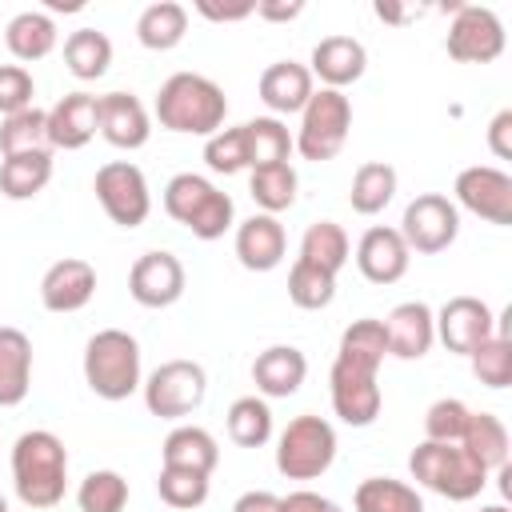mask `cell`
<instances>
[{
	"mask_svg": "<svg viewBox=\"0 0 512 512\" xmlns=\"http://www.w3.org/2000/svg\"><path fill=\"white\" fill-rule=\"evenodd\" d=\"M300 12H304L300 0H292V4H272V0L256 4V16H260V20H296Z\"/></svg>",
	"mask_w": 512,
	"mask_h": 512,
	"instance_id": "816d5d0a",
	"label": "cell"
},
{
	"mask_svg": "<svg viewBox=\"0 0 512 512\" xmlns=\"http://www.w3.org/2000/svg\"><path fill=\"white\" fill-rule=\"evenodd\" d=\"M444 48L460 64H492L504 52V24H500V16L492 8L456 4L448 36H444Z\"/></svg>",
	"mask_w": 512,
	"mask_h": 512,
	"instance_id": "30bf717a",
	"label": "cell"
},
{
	"mask_svg": "<svg viewBox=\"0 0 512 512\" xmlns=\"http://www.w3.org/2000/svg\"><path fill=\"white\" fill-rule=\"evenodd\" d=\"M156 492L168 508H200L208 500V476L188 472V468H160Z\"/></svg>",
	"mask_w": 512,
	"mask_h": 512,
	"instance_id": "ee69618b",
	"label": "cell"
},
{
	"mask_svg": "<svg viewBox=\"0 0 512 512\" xmlns=\"http://www.w3.org/2000/svg\"><path fill=\"white\" fill-rule=\"evenodd\" d=\"M488 148L496 160H512V108L496 112L488 124Z\"/></svg>",
	"mask_w": 512,
	"mask_h": 512,
	"instance_id": "c3c4849f",
	"label": "cell"
},
{
	"mask_svg": "<svg viewBox=\"0 0 512 512\" xmlns=\"http://www.w3.org/2000/svg\"><path fill=\"white\" fill-rule=\"evenodd\" d=\"M4 40H8V52H12L16 60L32 64V60L52 56V48H56V24H52L48 12H32V8H28V12H20V16L8 20Z\"/></svg>",
	"mask_w": 512,
	"mask_h": 512,
	"instance_id": "4dcf8cb0",
	"label": "cell"
},
{
	"mask_svg": "<svg viewBox=\"0 0 512 512\" xmlns=\"http://www.w3.org/2000/svg\"><path fill=\"white\" fill-rule=\"evenodd\" d=\"M164 212L184 224L196 240H220L232 228V196L196 172H180L164 184Z\"/></svg>",
	"mask_w": 512,
	"mask_h": 512,
	"instance_id": "3957f363",
	"label": "cell"
},
{
	"mask_svg": "<svg viewBox=\"0 0 512 512\" xmlns=\"http://www.w3.org/2000/svg\"><path fill=\"white\" fill-rule=\"evenodd\" d=\"M12 484L20 504L56 508L68 488V448L56 432L32 428L12 444Z\"/></svg>",
	"mask_w": 512,
	"mask_h": 512,
	"instance_id": "6da1fadb",
	"label": "cell"
},
{
	"mask_svg": "<svg viewBox=\"0 0 512 512\" xmlns=\"http://www.w3.org/2000/svg\"><path fill=\"white\" fill-rule=\"evenodd\" d=\"M384 356H388V332H384V320L364 316V320H352V324L344 328V336H340V352H336L340 364H352V368H360V372H376V368L384 364Z\"/></svg>",
	"mask_w": 512,
	"mask_h": 512,
	"instance_id": "83f0119b",
	"label": "cell"
},
{
	"mask_svg": "<svg viewBox=\"0 0 512 512\" xmlns=\"http://www.w3.org/2000/svg\"><path fill=\"white\" fill-rule=\"evenodd\" d=\"M396 232L404 236L408 252L436 256V252H444V248L456 240V232H460V212H456V204H452L448 196L424 192V196H416V200L404 208V220H400Z\"/></svg>",
	"mask_w": 512,
	"mask_h": 512,
	"instance_id": "8fae6325",
	"label": "cell"
},
{
	"mask_svg": "<svg viewBox=\"0 0 512 512\" xmlns=\"http://www.w3.org/2000/svg\"><path fill=\"white\" fill-rule=\"evenodd\" d=\"M32 96H36L32 72L24 64H0V116H16L32 108Z\"/></svg>",
	"mask_w": 512,
	"mask_h": 512,
	"instance_id": "bcb514c9",
	"label": "cell"
},
{
	"mask_svg": "<svg viewBox=\"0 0 512 512\" xmlns=\"http://www.w3.org/2000/svg\"><path fill=\"white\" fill-rule=\"evenodd\" d=\"M144 404L160 420L192 416L208 396V376L196 360H164L144 384Z\"/></svg>",
	"mask_w": 512,
	"mask_h": 512,
	"instance_id": "ba28073f",
	"label": "cell"
},
{
	"mask_svg": "<svg viewBox=\"0 0 512 512\" xmlns=\"http://www.w3.org/2000/svg\"><path fill=\"white\" fill-rule=\"evenodd\" d=\"M0 152L4 156H20V152H52V140H48V112H40L36 104L16 112V116H4L0 124Z\"/></svg>",
	"mask_w": 512,
	"mask_h": 512,
	"instance_id": "8d00e7d4",
	"label": "cell"
},
{
	"mask_svg": "<svg viewBox=\"0 0 512 512\" xmlns=\"http://www.w3.org/2000/svg\"><path fill=\"white\" fill-rule=\"evenodd\" d=\"M184 32H188V8L176 4V0H156L136 20V40L144 48H152V52L176 48L184 40Z\"/></svg>",
	"mask_w": 512,
	"mask_h": 512,
	"instance_id": "f1b7e54d",
	"label": "cell"
},
{
	"mask_svg": "<svg viewBox=\"0 0 512 512\" xmlns=\"http://www.w3.org/2000/svg\"><path fill=\"white\" fill-rule=\"evenodd\" d=\"M388 332V356L396 360H420L436 340V316L424 300H404L384 320Z\"/></svg>",
	"mask_w": 512,
	"mask_h": 512,
	"instance_id": "d6986e66",
	"label": "cell"
},
{
	"mask_svg": "<svg viewBox=\"0 0 512 512\" xmlns=\"http://www.w3.org/2000/svg\"><path fill=\"white\" fill-rule=\"evenodd\" d=\"M460 448L484 468V472H496L508 464V428L500 416L492 412H472L468 416V428L460 436Z\"/></svg>",
	"mask_w": 512,
	"mask_h": 512,
	"instance_id": "4316f807",
	"label": "cell"
},
{
	"mask_svg": "<svg viewBox=\"0 0 512 512\" xmlns=\"http://www.w3.org/2000/svg\"><path fill=\"white\" fill-rule=\"evenodd\" d=\"M376 16L380 20H388V24H404V20H416V16H424V8L416 4V8H400V4H388V0H380L376 4Z\"/></svg>",
	"mask_w": 512,
	"mask_h": 512,
	"instance_id": "f5cc1de1",
	"label": "cell"
},
{
	"mask_svg": "<svg viewBox=\"0 0 512 512\" xmlns=\"http://www.w3.org/2000/svg\"><path fill=\"white\" fill-rule=\"evenodd\" d=\"M348 232L336 224V220H316L304 228V240H300V260L304 264H316L324 272H340L348 264Z\"/></svg>",
	"mask_w": 512,
	"mask_h": 512,
	"instance_id": "e575fe53",
	"label": "cell"
},
{
	"mask_svg": "<svg viewBox=\"0 0 512 512\" xmlns=\"http://www.w3.org/2000/svg\"><path fill=\"white\" fill-rule=\"evenodd\" d=\"M260 100L276 112V116H288V112H300L308 100H312V72L296 60H276L260 72Z\"/></svg>",
	"mask_w": 512,
	"mask_h": 512,
	"instance_id": "cb8c5ba5",
	"label": "cell"
},
{
	"mask_svg": "<svg viewBox=\"0 0 512 512\" xmlns=\"http://www.w3.org/2000/svg\"><path fill=\"white\" fill-rule=\"evenodd\" d=\"M348 128H352V104H348V96L336 92V88H320L300 108V132H296L292 148L304 160L324 164V160H332L344 148Z\"/></svg>",
	"mask_w": 512,
	"mask_h": 512,
	"instance_id": "8992f818",
	"label": "cell"
},
{
	"mask_svg": "<svg viewBox=\"0 0 512 512\" xmlns=\"http://www.w3.org/2000/svg\"><path fill=\"white\" fill-rule=\"evenodd\" d=\"M64 64L76 80H100L112 64V40L96 28H76L64 40Z\"/></svg>",
	"mask_w": 512,
	"mask_h": 512,
	"instance_id": "836d02e7",
	"label": "cell"
},
{
	"mask_svg": "<svg viewBox=\"0 0 512 512\" xmlns=\"http://www.w3.org/2000/svg\"><path fill=\"white\" fill-rule=\"evenodd\" d=\"M468 416L472 408L456 396H444L436 404H428L424 412V440H436V444H460L464 428H468Z\"/></svg>",
	"mask_w": 512,
	"mask_h": 512,
	"instance_id": "7bdbcfd3",
	"label": "cell"
},
{
	"mask_svg": "<svg viewBox=\"0 0 512 512\" xmlns=\"http://www.w3.org/2000/svg\"><path fill=\"white\" fill-rule=\"evenodd\" d=\"M204 160L212 172L220 176H236L240 168H248V148H244V124L240 128H220L204 140Z\"/></svg>",
	"mask_w": 512,
	"mask_h": 512,
	"instance_id": "f6af8a7d",
	"label": "cell"
},
{
	"mask_svg": "<svg viewBox=\"0 0 512 512\" xmlns=\"http://www.w3.org/2000/svg\"><path fill=\"white\" fill-rule=\"evenodd\" d=\"M228 116L224 88L200 72H176L156 92V120L180 136H212Z\"/></svg>",
	"mask_w": 512,
	"mask_h": 512,
	"instance_id": "7a4b0ae2",
	"label": "cell"
},
{
	"mask_svg": "<svg viewBox=\"0 0 512 512\" xmlns=\"http://www.w3.org/2000/svg\"><path fill=\"white\" fill-rule=\"evenodd\" d=\"M328 388H332V412L352 424V428H368L380 416V384L376 372H360L352 364H332L328 372Z\"/></svg>",
	"mask_w": 512,
	"mask_h": 512,
	"instance_id": "9a60e30c",
	"label": "cell"
},
{
	"mask_svg": "<svg viewBox=\"0 0 512 512\" xmlns=\"http://www.w3.org/2000/svg\"><path fill=\"white\" fill-rule=\"evenodd\" d=\"M228 436L240 448H260L272 436V408L260 396H240L228 408Z\"/></svg>",
	"mask_w": 512,
	"mask_h": 512,
	"instance_id": "74e56055",
	"label": "cell"
},
{
	"mask_svg": "<svg viewBox=\"0 0 512 512\" xmlns=\"http://www.w3.org/2000/svg\"><path fill=\"white\" fill-rule=\"evenodd\" d=\"M356 512H424V500L412 484L392 480V476H368L352 492Z\"/></svg>",
	"mask_w": 512,
	"mask_h": 512,
	"instance_id": "1f68e13d",
	"label": "cell"
},
{
	"mask_svg": "<svg viewBox=\"0 0 512 512\" xmlns=\"http://www.w3.org/2000/svg\"><path fill=\"white\" fill-rule=\"evenodd\" d=\"M408 472L416 484H424L428 492L444 496V500H472L484 492L488 484V472L460 448V444H436V440H424L412 448L408 456Z\"/></svg>",
	"mask_w": 512,
	"mask_h": 512,
	"instance_id": "5b68a950",
	"label": "cell"
},
{
	"mask_svg": "<svg viewBox=\"0 0 512 512\" xmlns=\"http://www.w3.org/2000/svg\"><path fill=\"white\" fill-rule=\"evenodd\" d=\"M32 388V340L20 328H0V408L24 404Z\"/></svg>",
	"mask_w": 512,
	"mask_h": 512,
	"instance_id": "d4e9b609",
	"label": "cell"
},
{
	"mask_svg": "<svg viewBox=\"0 0 512 512\" xmlns=\"http://www.w3.org/2000/svg\"><path fill=\"white\" fill-rule=\"evenodd\" d=\"M100 132V96L88 92H68L48 108V140L52 148L76 152Z\"/></svg>",
	"mask_w": 512,
	"mask_h": 512,
	"instance_id": "e0dca14e",
	"label": "cell"
},
{
	"mask_svg": "<svg viewBox=\"0 0 512 512\" xmlns=\"http://www.w3.org/2000/svg\"><path fill=\"white\" fill-rule=\"evenodd\" d=\"M456 204L468 208L472 216L508 228L512 224V176L492 164H472L456 176Z\"/></svg>",
	"mask_w": 512,
	"mask_h": 512,
	"instance_id": "7c38bea8",
	"label": "cell"
},
{
	"mask_svg": "<svg viewBox=\"0 0 512 512\" xmlns=\"http://www.w3.org/2000/svg\"><path fill=\"white\" fill-rule=\"evenodd\" d=\"M244 148H248V168L288 164L292 136L276 116H256V120L244 124Z\"/></svg>",
	"mask_w": 512,
	"mask_h": 512,
	"instance_id": "d590c367",
	"label": "cell"
},
{
	"mask_svg": "<svg viewBox=\"0 0 512 512\" xmlns=\"http://www.w3.org/2000/svg\"><path fill=\"white\" fill-rule=\"evenodd\" d=\"M248 192H252V200H256L268 216H276V212H284V208L296 204V168H292V164L252 168Z\"/></svg>",
	"mask_w": 512,
	"mask_h": 512,
	"instance_id": "f35d334b",
	"label": "cell"
},
{
	"mask_svg": "<svg viewBox=\"0 0 512 512\" xmlns=\"http://www.w3.org/2000/svg\"><path fill=\"white\" fill-rule=\"evenodd\" d=\"M472 360V376L488 388H508L512 384V344H508V332H496L488 336L476 352H468Z\"/></svg>",
	"mask_w": 512,
	"mask_h": 512,
	"instance_id": "b9f144b4",
	"label": "cell"
},
{
	"mask_svg": "<svg viewBox=\"0 0 512 512\" xmlns=\"http://www.w3.org/2000/svg\"><path fill=\"white\" fill-rule=\"evenodd\" d=\"M92 188H96V200L108 212V220L120 228H140L152 212L148 180L132 160H108L104 168H96Z\"/></svg>",
	"mask_w": 512,
	"mask_h": 512,
	"instance_id": "9c48e42d",
	"label": "cell"
},
{
	"mask_svg": "<svg viewBox=\"0 0 512 512\" xmlns=\"http://www.w3.org/2000/svg\"><path fill=\"white\" fill-rule=\"evenodd\" d=\"M76 504L80 512H124L128 504V480L112 468H96L80 480L76 488Z\"/></svg>",
	"mask_w": 512,
	"mask_h": 512,
	"instance_id": "60d3db41",
	"label": "cell"
},
{
	"mask_svg": "<svg viewBox=\"0 0 512 512\" xmlns=\"http://www.w3.org/2000/svg\"><path fill=\"white\" fill-rule=\"evenodd\" d=\"M100 136L112 148H124V152L144 148L148 136H152L148 108L132 92H108V96H100Z\"/></svg>",
	"mask_w": 512,
	"mask_h": 512,
	"instance_id": "ffe728a7",
	"label": "cell"
},
{
	"mask_svg": "<svg viewBox=\"0 0 512 512\" xmlns=\"http://www.w3.org/2000/svg\"><path fill=\"white\" fill-rule=\"evenodd\" d=\"M284 248H288V236H284V224L268 212H256L248 216L240 228H236V260L248 268V272H272L280 260H284Z\"/></svg>",
	"mask_w": 512,
	"mask_h": 512,
	"instance_id": "44dd1931",
	"label": "cell"
},
{
	"mask_svg": "<svg viewBox=\"0 0 512 512\" xmlns=\"http://www.w3.org/2000/svg\"><path fill=\"white\" fill-rule=\"evenodd\" d=\"M196 12H200V16H208V20H216V24H228V20H244V16H252V12H256V4H248V0H244V4H224V8H220V4L200 0V4H196Z\"/></svg>",
	"mask_w": 512,
	"mask_h": 512,
	"instance_id": "681fc988",
	"label": "cell"
},
{
	"mask_svg": "<svg viewBox=\"0 0 512 512\" xmlns=\"http://www.w3.org/2000/svg\"><path fill=\"white\" fill-rule=\"evenodd\" d=\"M128 292L140 308H168L184 296V264L164 248L144 252L128 272Z\"/></svg>",
	"mask_w": 512,
	"mask_h": 512,
	"instance_id": "5bb4252c",
	"label": "cell"
},
{
	"mask_svg": "<svg viewBox=\"0 0 512 512\" xmlns=\"http://www.w3.org/2000/svg\"><path fill=\"white\" fill-rule=\"evenodd\" d=\"M92 292H96V268L80 256H64L40 276V304L48 312H80L92 300Z\"/></svg>",
	"mask_w": 512,
	"mask_h": 512,
	"instance_id": "2e32d148",
	"label": "cell"
},
{
	"mask_svg": "<svg viewBox=\"0 0 512 512\" xmlns=\"http://www.w3.org/2000/svg\"><path fill=\"white\" fill-rule=\"evenodd\" d=\"M52 180V152H20L0 164V192L8 200H32Z\"/></svg>",
	"mask_w": 512,
	"mask_h": 512,
	"instance_id": "f546056e",
	"label": "cell"
},
{
	"mask_svg": "<svg viewBox=\"0 0 512 512\" xmlns=\"http://www.w3.org/2000/svg\"><path fill=\"white\" fill-rule=\"evenodd\" d=\"M332 296H336V276L332 272H324L316 264H304V260L292 264V272H288V300L296 308L320 312V308L332 304Z\"/></svg>",
	"mask_w": 512,
	"mask_h": 512,
	"instance_id": "ab89813d",
	"label": "cell"
},
{
	"mask_svg": "<svg viewBox=\"0 0 512 512\" xmlns=\"http://www.w3.org/2000/svg\"><path fill=\"white\" fill-rule=\"evenodd\" d=\"M364 68H368V52H364V44L360 40H352V36H324L316 48H312V76H320V84L324 88H348V84H356L360 76H364Z\"/></svg>",
	"mask_w": 512,
	"mask_h": 512,
	"instance_id": "7402d4cb",
	"label": "cell"
},
{
	"mask_svg": "<svg viewBox=\"0 0 512 512\" xmlns=\"http://www.w3.org/2000/svg\"><path fill=\"white\" fill-rule=\"evenodd\" d=\"M408 260H412V252H408L404 236L396 228H384V224L368 228L356 244V268L372 284H396L408 272Z\"/></svg>",
	"mask_w": 512,
	"mask_h": 512,
	"instance_id": "ac0fdd59",
	"label": "cell"
},
{
	"mask_svg": "<svg viewBox=\"0 0 512 512\" xmlns=\"http://www.w3.org/2000/svg\"><path fill=\"white\" fill-rule=\"evenodd\" d=\"M436 316V336L448 352H476L488 336H496V316L480 296H452Z\"/></svg>",
	"mask_w": 512,
	"mask_h": 512,
	"instance_id": "4fadbf2b",
	"label": "cell"
},
{
	"mask_svg": "<svg viewBox=\"0 0 512 512\" xmlns=\"http://www.w3.org/2000/svg\"><path fill=\"white\" fill-rule=\"evenodd\" d=\"M336 460V428L320 416H296L276 440V468L288 480H316Z\"/></svg>",
	"mask_w": 512,
	"mask_h": 512,
	"instance_id": "52a82bcc",
	"label": "cell"
},
{
	"mask_svg": "<svg viewBox=\"0 0 512 512\" xmlns=\"http://www.w3.org/2000/svg\"><path fill=\"white\" fill-rule=\"evenodd\" d=\"M232 512H280V496H272V492H264V488H252V492H244V496L232 504Z\"/></svg>",
	"mask_w": 512,
	"mask_h": 512,
	"instance_id": "f907efd6",
	"label": "cell"
},
{
	"mask_svg": "<svg viewBox=\"0 0 512 512\" xmlns=\"http://www.w3.org/2000/svg\"><path fill=\"white\" fill-rule=\"evenodd\" d=\"M48 8H52V12H80L84 4H80V0H48Z\"/></svg>",
	"mask_w": 512,
	"mask_h": 512,
	"instance_id": "db71d44e",
	"label": "cell"
},
{
	"mask_svg": "<svg viewBox=\"0 0 512 512\" xmlns=\"http://www.w3.org/2000/svg\"><path fill=\"white\" fill-rule=\"evenodd\" d=\"M160 460H164V468H188V472L212 476V468L220 464V448H216V436L208 428L180 424V428H172L164 436Z\"/></svg>",
	"mask_w": 512,
	"mask_h": 512,
	"instance_id": "484cf974",
	"label": "cell"
},
{
	"mask_svg": "<svg viewBox=\"0 0 512 512\" xmlns=\"http://www.w3.org/2000/svg\"><path fill=\"white\" fill-rule=\"evenodd\" d=\"M280 512H344L336 500H328V496H320V492H308V488H300V492H288V496H280Z\"/></svg>",
	"mask_w": 512,
	"mask_h": 512,
	"instance_id": "7dc6e473",
	"label": "cell"
},
{
	"mask_svg": "<svg viewBox=\"0 0 512 512\" xmlns=\"http://www.w3.org/2000/svg\"><path fill=\"white\" fill-rule=\"evenodd\" d=\"M392 196H396V168H392V164H384V160H368V164L356 168L352 188H348V204H352V212H360V216H376V212H384V208L392 204Z\"/></svg>",
	"mask_w": 512,
	"mask_h": 512,
	"instance_id": "d6a6232c",
	"label": "cell"
},
{
	"mask_svg": "<svg viewBox=\"0 0 512 512\" xmlns=\"http://www.w3.org/2000/svg\"><path fill=\"white\" fill-rule=\"evenodd\" d=\"M84 384L100 400H128L140 388V344L124 328H100L84 344Z\"/></svg>",
	"mask_w": 512,
	"mask_h": 512,
	"instance_id": "277c9868",
	"label": "cell"
},
{
	"mask_svg": "<svg viewBox=\"0 0 512 512\" xmlns=\"http://www.w3.org/2000/svg\"><path fill=\"white\" fill-rule=\"evenodd\" d=\"M308 376V360L300 348L292 344H272L264 348L256 360H252V380H256V392L268 396V400H284L292 396Z\"/></svg>",
	"mask_w": 512,
	"mask_h": 512,
	"instance_id": "603a6c76",
	"label": "cell"
},
{
	"mask_svg": "<svg viewBox=\"0 0 512 512\" xmlns=\"http://www.w3.org/2000/svg\"><path fill=\"white\" fill-rule=\"evenodd\" d=\"M480 512H508V508H504V504H484Z\"/></svg>",
	"mask_w": 512,
	"mask_h": 512,
	"instance_id": "11a10c76",
	"label": "cell"
},
{
	"mask_svg": "<svg viewBox=\"0 0 512 512\" xmlns=\"http://www.w3.org/2000/svg\"><path fill=\"white\" fill-rule=\"evenodd\" d=\"M0 512H8V504H4V496H0Z\"/></svg>",
	"mask_w": 512,
	"mask_h": 512,
	"instance_id": "9f6ffc18",
	"label": "cell"
}]
</instances>
